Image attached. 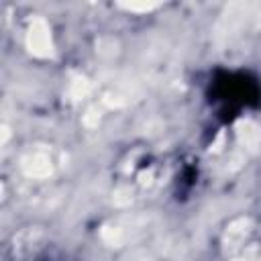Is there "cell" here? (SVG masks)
Returning a JSON list of instances; mask_svg holds the SVG:
<instances>
[{
	"mask_svg": "<svg viewBox=\"0 0 261 261\" xmlns=\"http://www.w3.org/2000/svg\"><path fill=\"white\" fill-rule=\"evenodd\" d=\"M29 47L35 55H47L51 51V41H49V31L45 27L43 20H37L33 27H31V33H29Z\"/></svg>",
	"mask_w": 261,
	"mask_h": 261,
	"instance_id": "cell-1",
	"label": "cell"
},
{
	"mask_svg": "<svg viewBox=\"0 0 261 261\" xmlns=\"http://www.w3.org/2000/svg\"><path fill=\"white\" fill-rule=\"evenodd\" d=\"M24 171L33 177H43L51 171V163L45 155H33L24 161Z\"/></svg>",
	"mask_w": 261,
	"mask_h": 261,
	"instance_id": "cell-2",
	"label": "cell"
},
{
	"mask_svg": "<svg viewBox=\"0 0 261 261\" xmlns=\"http://www.w3.org/2000/svg\"><path fill=\"white\" fill-rule=\"evenodd\" d=\"M239 137H241V141L245 143V145H257V141H259V130H257V126L253 124V122H241L239 124Z\"/></svg>",
	"mask_w": 261,
	"mask_h": 261,
	"instance_id": "cell-3",
	"label": "cell"
},
{
	"mask_svg": "<svg viewBox=\"0 0 261 261\" xmlns=\"http://www.w3.org/2000/svg\"><path fill=\"white\" fill-rule=\"evenodd\" d=\"M237 261H259V259H257V257H249V255H247L245 259H237Z\"/></svg>",
	"mask_w": 261,
	"mask_h": 261,
	"instance_id": "cell-4",
	"label": "cell"
}]
</instances>
